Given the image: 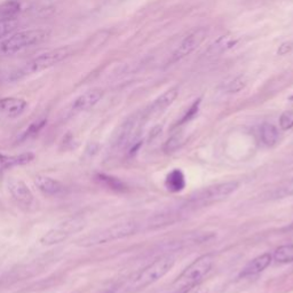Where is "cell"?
I'll list each match as a JSON object with an SVG mask.
<instances>
[{"label": "cell", "instance_id": "1", "mask_svg": "<svg viewBox=\"0 0 293 293\" xmlns=\"http://www.w3.org/2000/svg\"><path fill=\"white\" fill-rule=\"evenodd\" d=\"M174 265V258L172 256H163L158 258L142 271L137 273L126 285L127 292H137L157 282L171 271Z\"/></svg>", "mask_w": 293, "mask_h": 293}, {"label": "cell", "instance_id": "2", "mask_svg": "<svg viewBox=\"0 0 293 293\" xmlns=\"http://www.w3.org/2000/svg\"><path fill=\"white\" fill-rule=\"evenodd\" d=\"M213 256L212 254H204L199 257L194 262H191L181 275L172 284V289L174 293H183L189 289L196 287L202 283L205 277L211 271L213 266Z\"/></svg>", "mask_w": 293, "mask_h": 293}, {"label": "cell", "instance_id": "3", "mask_svg": "<svg viewBox=\"0 0 293 293\" xmlns=\"http://www.w3.org/2000/svg\"><path fill=\"white\" fill-rule=\"evenodd\" d=\"M47 36L48 32L41 29L25 30V31L15 33L6 40L0 42V59L11 56L34 45L40 44Z\"/></svg>", "mask_w": 293, "mask_h": 293}, {"label": "cell", "instance_id": "4", "mask_svg": "<svg viewBox=\"0 0 293 293\" xmlns=\"http://www.w3.org/2000/svg\"><path fill=\"white\" fill-rule=\"evenodd\" d=\"M137 233V225L134 222H124L117 223V225L110 226L108 228H103L101 230L90 233L86 236L79 238L77 241V244L80 246H95L100 244H106V243L122 240V238L129 237L131 235Z\"/></svg>", "mask_w": 293, "mask_h": 293}, {"label": "cell", "instance_id": "5", "mask_svg": "<svg viewBox=\"0 0 293 293\" xmlns=\"http://www.w3.org/2000/svg\"><path fill=\"white\" fill-rule=\"evenodd\" d=\"M71 52H72L71 48L67 46V47L56 48V49H53V51L42 53L39 56L34 57V59L30 61V62L26 63L24 67L20 69V71H18L17 73H15L14 79H18L23 76L32 75V73L40 72V71L46 70V69L48 68H52L55 64L60 63L61 61L67 59L68 56H70Z\"/></svg>", "mask_w": 293, "mask_h": 293}, {"label": "cell", "instance_id": "6", "mask_svg": "<svg viewBox=\"0 0 293 293\" xmlns=\"http://www.w3.org/2000/svg\"><path fill=\"white\" fill-rule=\"evenodd\" d=\"M237 188V181H228V182L214 184V186L204 188L202 190L196 192L195 195H192L191 198L189 199V203L192 206L211 205V204L221 202V200L227 198Z\"/></svg>", "mask_w": 293, "mask_h": 293}, {"label": "cell", "instance_id": "7", "mask_svg": "<svg viewBox=\"0 0 293 293\" xmlns=\"http://www.w3.org/2000/svg\"><path fill=\"white\" fill-rule=\"evenodd\" d=\"M84 227V221L80 218H70L65 220L64 222L60 223L55 228L47 231L44 236L40 238V243L42 245H55L64 242L67 238L77 233Z\"/></svg>", "mask_w": 293, "mask_h": 293}, {"label": "cell", "instance_id": "8", "mask_svg": "<svg viewBox=\"0 0 293 293\" xmlns=\"http://www.w3.org/2000/svg\"><path fill=\"white\" fill-rule=\"evenodd\" d=\"M206 34L207 30L205 28H198L189 33L182 40V42H181L179 47L175 49V52L173 53L171 63L176 62V61H180L181 59H183V57L190 55L195 49H197L199 47L200 44L205 39Z\"/></svg>", "mask_w": 293, "mask_h": 293}, {"label": "cell", "instance_id": "9", "mask_svg": "<svg viewBox=\"0 0 293 293\" xmlns=\"http://www.w3.org/2000/svg\"><path fill=\"white\" fill-rule=\"evenodd\" d=\"M8 189L15 202L22 206H30L33 202V195L29 187L22 180L11 179L8 182Z\"/></svg>", "mask_w": 293, "mask_h": 293}, {"label": "cell", "instance_id": "10", "mask_svg": "<svg viewBox=\"0 0 293 293\" xmlns=\"http://www.w3.org/2000/svg\"><path fill=\"white\" fill-rule=\"evenodd\" d=\"M28 106L25 100L18 98L0 99V116L6 118H16L24 113Z\"/></svg>", "mask_w": 293, "mask_h": 293}, {"label": "cell", "instance_id": "11", "mask_svg": "<svg viewBox=\"0 0 293 293\" xmlns=\"http://www.w3.org/2000/svg\"><path fill=\"white\" fill-rule=\"evenodd\" d=\"M103 96V91L99 88L85 92L84 94L79 95L72 103V111L75 113H80V111L90 110L93 108Z\"/></svg>", "mask_w": 293, "mask_h": 293}, {"label": "cell", "instance_id": "12", "mask_svg": "<svg viewBox=\"0 0 293 293\" xmlns=\"http://www.w3.org/2000/svg\"><path fill=\"white\" fill-rule=\"evenodd\" d=\"M34 159V155L32 152H24L20 153V155H3V153H0V180L2 179L3 173H5L7 169L16 167V166H22V165L29 164L30 161Z\"/></svg>", "mask_w": 293, "mask_h": 293}, {"label": "cell", "instance_id": "13", "mask_svg": "<svg viewBox=\"0 0 293 293\" xmlns=\"http://www.w3.org/2000/svg\"><path fill=\"white\" fill-rule=\"evenodd\" d=\"M178 94H179L178 87H173L171 88V90L166 91L165 93L161 94L159 98L155 100V102H153L152 105L150 106L149 109L146 110V115L148 116V117H150V116L163 113L166 108H168L173 102L175 101V99L178 98Z\"/></svg>", "mask_w": 293, "mask_h": 293}, {"label": "cell", "instance_id": "14", "mask_svg": "<svg viewBox=\"0 0 293 293\" xmlns=\"http://www.w3.org/2000/svg\"><path fill=\"white\" fill-rule=\"evenodd\" d=\"M272 254L271 253H264L261 256L254 258L253 260L249 262L248 265L243 268V271L241 272L240 276L241 277H251L254 275H258L265 271L266 268L271 265L272 262Z\"/></svg>", "mask_w": 293, "mask_h": 293}, {"label": "cell", "instance_id": "15", "mask_svg": "<svg viewBox=\"0 0 293 293\" xmlns=\"http://www.w3.org/2000/svg\"><path fill=\"white\" fill-rule=\"evenodd\" d=\"M34 184L41 192L49 196H57L62 194L65 189L60 181L46 175H37L34 178Z\"/></svg>", "mask_w": 293, "mask_h": 293}, {"label": "cell", "instance_id": "16", "mask_svg": "<svg viewBox=\"0 0 293 293\" xmlns=\"http://www.w3.org/2000/svg\"><path fill=\"white\" fill-rule=\"evenodd\" d=\"M237 42H238V38L234 37L233 34L230 33L223 34V36L219 37L218 39L210 46L209 49L206 51V55L207 56L220 55V54L225 53L233 47H235V46L237 45Z\"/></svg>", "mask_w": 293, "mask_h": 293}, {"label": "cell", "instance_id": "17", "mask_svg": "<svg viewBox=\"0 0 293 293\" xmlns=\"http://www.w3.org/2000/svg\"><path fill=\"white\" fill-rule=\"evenodd\" d=\"M165 187L171 192H179L183 190L184 187H186V179H184L182 171L175 168L172 172H169L166 176V180H165Z\"/></svg>", "mask_w": 293, "mask_h": 293}, {"label": "cell", "instance_id": "18", "mask_svg": "<svg viewBox=\"0 0 293 293\" xmlns=\"http://www.w3.org/2000/svg\"><path fill=\"white\" fill-rule=\"evenodd\" d=\"M20 10L21 5L17 0H6L0 3V21L13 20Z\"/></svg>", "mask_w": 293, "mask_h": 293}, {"label": "cell", "instance_id": "19", "mask_svg": "<svg viewBox=\"0 0 293 293\" xmlns=\"http://www.w3.org/2000/svg\"><path fill=\"white\" fill-rule=\"evenodd\" d=\"M260 134H261V140L266 146H272L279 141V137H280L279 130H277L273 124H269V123H265V124L261 126Z\"/></svg>", "mask_w": 293, "mask_h": 293}, {"label": "cell", "instance_id": "20", "mask_svg": "<svg viewBox=\"0 0 293 293\" xmlns=\"http://www.w3.org/2000/svg\"><path fill=\"white\" fill-rule=\"evenodd\" d=\"M289 196H293V178L284 181L279 187L274 188L267 195V197L269 199H280L289 197Z\"/></svg>", "mask_w": 293, "mask_h": 293}, {"label": "cell", "instance_id": "21", "mask_svg": "<svg viewBox=\"0 0 293 293\" xmlns=\"http://www.w3.org/2000/svg\"><path fill=\"white\" fill-rule=\"evenodd\" d=\"M95 178L100 183L105 184L106 187L111 189V190H115V191H125L126 190L125 183L123 182V181L119 180L118 178H115V176L103 174V173H98V174L95 175Z\"/></svg>", "mask_w": 293, "mask_h": 293}, {"label": "cell", "instance_id": "22", "mask_svg": "<svg viewBox=\"0 0 293 293\" xmlns=\"http://www.w3.org/2000/svg\"><path fill=\"white\" fill-rule=\"evenodd\" d=\"M274 260L280 264H290L293 262V244L282 245L275 250L273 254Z\"/></svg>", "mask_w": 293, "mask_h": 293}, {"label": "cell", "instance_id": "23", "mask_svg": "<svg viewBox=\"0 0 293 293\" xmlns=\"http://www.w3.org/2000/svg\"><path fill=\"white\" fill-rule=\"evenodd\" d=\"M46 123H47V119H45V118L41 119V121L32 123V124L25 130V132L22 134L21 138H20V140L24 141V140H28V139H32L34 137H37L38 133H39L40 131L44 129V126L46 125Z\"/></svg>", "mask_w": 293, "mask_h": 293}, {"label": "cell", "instance_id": "24", "mask_svg": "<svg viewBox=\"0 0 293 293\" xmlns=\"http://www.w3.org/2000/svg\"><path fill=\"white\" fill-rule=\"evenodd\" d=\"M200 102H202V99L195 100V102L192 103V105L190 106V108H189V109L187 110V113L183 115V117L180 119V121L178 122V124H176V125H182V124H186V123H188V122H190L191 119L198 114Z\"/></svg>", "mask_w": 293, "mask_h": 293}, {"label": "cell", "instance_id": "25", "mask_svg": "<svg viewBox=\"0 0 293 293\" xmlns=\"http://www.w3.org/2000/svg\"><path fill=\"white\" fill-rule=\"evenodd\" d=\"M246 78L245 76H238L237 78H235L233 82L229 83L228 86H227V92L229 93H237V92L242 91L243 88L246 86Z\"/></svg>", "mask_w": 293, "mask_h": 293}, {"label": "cell", "instance_id": "26", "mask_svg": "<svg viewBox=\"0 0 293 293\" xmlns=\"http://www.w3.org/2000/svg\"><path fill=\"white\" fill-rule=\"evenodd\" d=\"M280 126L283 131H288L293 127V111H284L280 117Z\"/></svg>", "mask_w": 293, "mask_h": 293}, {"label": "cell", "instance_id": "27", "mask_svg": "<svg viewBox=\"0 0 293 293\" xmlns=\"http://www.w3.org/2000/svg\"><path fill=\"white\" fill-rule=\"evenodd\" d=\"M16 25L17 23L14 20L0 21V39L7 36V34L10 33L11 31H14L15 28H16Z\"/></svg>", "mask_w": 293, "mask_h": 293}, {"label": "cell", "instance_id": "28", "mask_svg": "<svg viewBox=\"0 0 293 293\" xmlns=\"http://www.w3.org/2000/svg\"><path fill=\"white\" fill-rule=\"evenodd\" d=\"M179 145H180V138L178 136H174V137L169 138L167 140L166 145H165V150H166V151L172 152L173 150H175L176 148H178Z\"/></svg>", "mask_w": 293, "mask_h": 293}, {"label": "cell", "instance_id": "29", "mask_svg": "<svg viewBox=\"0 0 293 293\" xmlns=\"http://www.w3.org/2000/svg\"><path fill=\"white\" fill-rule=\"evenodd\" d=\"M292 48H293L292 42H289V41L283 42V44L279 47V49H277V54H279V55H287V54H289L292 51Z\"/></svg>", "mask_w": 293, "mask_h": 293}, {"label": "cell", "instance_id": "30", "mask_svg": "<svg viewBox=\"0 0 293 293\" xmlns=\"http://www.w3.org/2000/svg\"><path fill=\"white\" fill-rule=\"evenodd\" d=\"M183 293H207V291L204 288L200 287V284H199V285H196V287H194V288L189 289V290H187L186 292H183Z\"/></svg>", "mask_w": 293, "mask_h": 293}, {"label": "cell", "instance_id": "31", "mask_svg": "<svg viewBox=\"0 0 293 293\" xmlns=\"http://www.w3.org/2000/svg\"><path fill=\"white\" fill-rule=\"evenodd\" d=\"M289 101H292L293 102V95H291L290 98H289Z\"/></svg>", "mask_w": 293, "mask_h": 293}, {"label": "cell", "instance_id": "32", "mask_svg": "<svg viewBox=\"0 0 293 293\" xmlns=\"http://www.w3.org/2000/svg\"><path fill=\"white\" fill-rule=\"evenodd\" d=\"M290 230H291V231H293V222L291 223V226H290Z\"/></svg>", "mask_w": 293, "mask_h": 293}]
</instances>
